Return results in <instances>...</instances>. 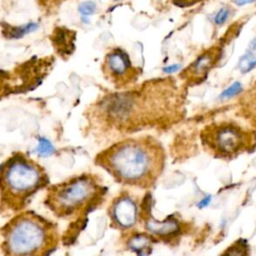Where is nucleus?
<instances>
[{
	"label": "nucleus",
	"mask_w": 256,
	"mask_h": 256,
	"mask_svg": "<svg viewBox=\"0 0 256 256\" xmlns=\"http://www.w3.org/2000/svg\"><path fill=\"white\" fill-rule=\"evenodd\" d=\"M250 49L253 51H256V39L252 40L250 43Z\"/></svg>",
	"instance_id": "nucleus-21"
},
{
	"label": "nucleus",
	"mask_w": 256,
	"mask_h": 256,
	"mask_svg": "<svg viewBox=\"0 0 256 256\" xmlns=\"http://www.w3.org/2000/svg\"><path fill=\"white\" fill-rule=\"evenodd\" d=\"M256 0H233V2L238 6H243V5H246L249 3H253Z\"/></svg>",
	"instance_id": "nucleus-19"
},
{
	"label": "nucleus",
	"mask_w": 256,
	"mask_h": 256,
	"mask_svg": "<svg viewBox=\"0 0 256 256\" xmlns=\"http://www.w3.org/2000/svg\"><path fill=\"white\" fill-rule=\"evenodd\" d=\"M107 187L96 174L85 172L47 186L44 205L58 218L84 223L104 199Z\"/></svg>",
	"instance_id": "nucleus-5"
},
{
	"label": "nucleus",
	"mask_w": 256,
	"mask_h": 256,
	"mask_svg": "<svg viewBox=\"0 0 256 256\" xmlns=\"http://www.w3.org/2000/svg\"><path fill=\"white\" fill-rule=\"evenodd\" d=\"M177 69H178V66H176V65H173V66L167 67V68L165 69V71H168V72H173V71H175V70H177Z\"/></svg>",
	"instance_id": "nucleus-20"
},
{
	"label": "nucleus",
	"mask_w": 256,
	"mask_h": 256,
	"mask_svg": "<svg viewBox=\"0 0 256 256\" xmlns=\"http://www.w3.org/2000/svg\"><path fill=\"white\" fill-rule=\"evenodd\" d=\"M165 158L161 143L144 135L111 144L95 156L94 163L121 185L150 189L164 170Z\"/></svg>",
	"instance_id": "nucleus-2"
},
{
	"label": "nucleus",
	"mask_w": 256,
	"mask_h": 256,
	"mask_svg": "<svg viewBox=\"0 0 256 256\" xmlns=\"http://www.w3.org/2000/svg\"><path fill=\"white\" fill-rule=\"evenodd\" d=\"M96 10V5L93 2H84L79 6V11L84 15H91Z\"/></svg>",
	"instance_id": "nucleus-17"
},
{
	"label": "nucleus",
	"mask_w": 256,
	"mask_h": 256,
	"mask_svg": "<svg viewBox=\"0 0 256 256\" xmlns=\"http://www.w3.org/2000/svg\"><path fill=\"white\" fill-rule=\"evenodd\" d=\"M36 151L41 156H48L54 152V147L52 144L45 138H40Z\"/></svg>",
	"instance_id": "nucleus-14"
},
{
	"label": "nucleus",
	"mask_w": 256,
	"mask_h": 256,
	"mask_svg": "<svg viewBox=\"0 0 256 256\" xmlns=\"http://www.w3.org/2000/svg\"><path fill=\"white\" fill-rule=\"evenodd\" d=\"M200 140L208 154L229 161L256 148V130L245 128L235 121H216L201 130Z\"/></svg>",
	"instance_id": "nucleus-6"
},
{
	"label": "nucleus",
	"mask_w": 256,
	"mask_h": 256,
	"mask_svg": "<svg viewBox=\"0 0 256 256\" xmlns=\"http://www.w3.org/2000/svg\"><path fill=\"white\" fill-rule=\"evenodd\" d=\"M229 16H230V10H229V8L223 7V8L219 9V10L216 12V14H215V16H214V22H215V24H217V25H222L223 23H225V22L227 21V19L229 18Z\"/></svg>",
	"instance_id": "nucleus-16"
},
{
	"label": "nucleus",
	"mask_w": 256,
	"mask_h": 256,
	"mask_svg": "<svg viewBox=\"0 0 256 256\" xmlns=\"http://www.w3.org/2000/svg\"><path fill=\"white\" fill-rule=\"evenodd\" d=\"M75 38L74 31L65 29L63 27H58L54 30L52 35V43L59 54H69L71 53L70 49L73 50L74 45L73 41Z\"/></svg>",
	"instance_id": "nucleus-13"
},
{
	"label": "nucleus",
	"mask_w": 256,
	"mask_h": 256,
	"mask_svg": "<svg viewBox=\"0 0 256 256\" xmlns=\"http://www.w3.org/2000/svg\"><path fill=\"white\" fill-rule=\"evenodd\" d=\"M141 220L144 222L146 231L151 235L167 237L176 234L179 230V224L174 218L169 217L163 221L155 220L150 214L148 215V209L145 208H142Z\"/></svg>",
	"instance_id": "nucleus-10"
},
{
	"label": "nucleus",
	"mask_w": 256,
	"mask_h": 256,
	"mask_svg": "<svg viewBox=\"0 0 256 256\" xmlns=\"http://www.w3.org/2000/svg\"><path fill=\"white\" fill-rule=\"evenodd\" d=\"M0 230L1 250L7 256L48 255L60 240L56 224L33 211L16 213Z\"/></svg>",
	"instance_id": "nucleus-4"
},
{
	"label": "nucleus",
	"mask_w": 256,
	"mask_h": 256,
	"mask_svg": "<svg viewBox=\"0 0 256 256\" xmlns=\"http://www.w3.org/2000/svg\"><path fill=\"white\" fill-rule=\"evenodd\" d=\"M241 90V85L239 83H234L232 86H230L229 88H227L221 95L222 98H227V97H231L234 96L236 94L239 93V91Z\"/></svg>",
	"instance_id": "nucleus-18"
},
{
	"label": "nucleus",
	"mask_w": 256,
	"mask_h": 256,
	"mask_svg": "<svg viewBox=\"0 0 256 256\" xmlns=\"http://www.w3.org/2000/svg\"><path fill=\"white\" fill-rule=\"evenodd\" d=\"M101 70L105 79L119 90L132 87L141 73L139 68L133 66L127 52L120 47L106 53Z\"/></svg>",
	"instance_id": "nucleus-7"
},
{
	"label": "nucleus",
	"mask_w": 256,
	"mask_h": 256,
	"mask_svg": "<svg viewBox=\"0 0 256 256\" xmlns=\"http://www.w3.org/2000/svg\"><path fill=\"white\" fill-rule=\"evenodd\" d=\"M219 58L220 54L217 49H211L191 63V65L183 71L182 76L190 82H200L207 76Z\"/></svg>",
	"instance_id": "nucleus-9"
},
{
	"label": "nucleus",
	"mask_w": 256,
	"mask_h": 256,
	"mask_svg": "<svg viewBox=\"0 0 256 256\" xmlns=\"http://www.w3.org/2000/svg\"><path fill=\"white\" fill-rule=\"evenodd\" d=\"M141 212L139 199L129 191H121L112 199L107 209L111 227L122 233L133 230L141 220Z\"/></svg>",
	"instance_id": "nucleus-8"
},
{
	"label": "nucleus",
	"mask_w": 256,
	"mask_h": 256,
	"mask_svg": "<svg viewBox=\"0 0 256 256\" xmlns=\"http://www.w3.org/2000/svg\"><path fill=\"white\" fill-rule=\"evenodd\" d=\"M182 107L183 97L174 79L162 78L102 96L86 115L103 132L125 135L170 125L180 118Z\"/></svg>",
	"instance_id": "nucleus-1"
},
{
	"label": "nucleus",
	"mask_w": 256,
	"mask_h": 256,
	"mask_svg": "<svg viewBox=\"0 0 256 256\" xmlns=\"http://www.w3.org/2000/svg\"><path fill=\"white\" fill-rule=\"evenodd\" d=\"M240 114L244 117L249 124L256 128V82L246 91L242 98L239 100Z\"/></svg>",
	"instance_id": "nucleus-12"
},
{
	"label": "nucleus",
	"mask_w": 256,
	"mask_h": 256,
	"mask_svg": "<svg viewBox=\"0 0 256 256\" xmlns=\"http://www.w3.org/2000/svg\"><path fill=\"white\" fill-rule=\"evenodd\" d=\"M255 66H256V57L254 55H252V54L244 55L240 59V70L243 73L250 71Z\"/></svg>",
	"instance_id": "nucleus-15"
},
{
	"label": "nucleus",
	"mask_w": 256,
	"mask_h": 256,
	"mask_svg": "<svg viewBox=\"0 0 256 256\" xmlns=\"http://www.w3.org/2000/svg\"><path fill=\"white\" fill-rule=\"evenodd\" d=\"M49 176L42 165L22 151L12 153L0 164V213H18L41 189Z\"/></svg>",
	"instance_id": "nucleus-3"
},
{
	"label": "nucleus",
	"mask_w": 256,
	"mask_h": 256,
	"mask_svg": "<svg viewBox=\"0 0 256 256\" xmlns=\"http://www.w3.org/2000/svg\"><path fill=\"white\" fill-rule=\"evenodd\" d=\"M0 234H1V230H0Z\"/></svg>",
	"instance_id": "nucleus-22"
},
{
	"label": "nucleus",
	"mask_w": 256,
	"mask_h": 256,
	"mask_svg": "<svg viewBox=\"0 0 256 256\" xmlns=\"http://www.w3.org/2000/svg\"><path fill=\"white\" fill-rule=\"evenodd\" d=\"M116 1H117V0H116Z\"/></svg>",
	"instance_id": "nucleus-23"
},
{
	"label": "nucleus",
	"mask_w": 256,
	"mask_h": 256,
	"mask_svg": "<svg viewBox=\"0 0 256 256\" xmlns=\"http://www.w3.org/2000/svg\"><path fill=\"white\" fill-rule=\"evenodd\" d=\"M153 240V235L148 232L130 230L124 233V243L126 248L139 255H145L151 252Z\"/></svg>",
	"instance_id": "nucleus-11"
}]
</instances>
